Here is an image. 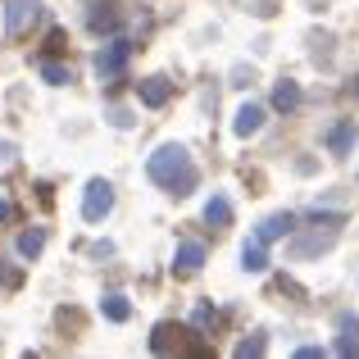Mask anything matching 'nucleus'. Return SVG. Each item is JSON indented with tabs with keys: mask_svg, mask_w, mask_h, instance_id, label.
<instances>
[{
	"mask_svg": "<svg viewBox=\"0 0 359 359\" xmlns=\"http://www.w3.org/2000/svg\"><path fill=\"white\" fill-rule=\"evenodd\" d=\"M146 177L159 182V187H168L173 196H191L196 182H201V173H196L187 146H159L155 155L146 159Z\"/></svg>",
	"mask_w": 359,
	"mask_h": 359,
	"instance_id": "nucleus-1",
	"label": "nucleus"
},
{
	"mask_svg": "<svg viewBox=\"0 0 359 359\" xmlns=\"http://www.w3.org/2000/svg\"><path fill=\"white\" fill-rule=\"evenodd\" d=\"M41 18V0H5V32L9 36H27Z\"/></svg>",
	"mask_w": 359,
	"mask_h": 359,
	"instance_id": "nucleus-2",
	"label": "nucleus"
},
{
	"mask_svg": "<svg viewBox=\"0 0 359 359\" xmlns=\"http://www.w3.org/2000/svg\"><path fill=\"white\" fill-rule=\"evenodd\" d=\"M109 210H114V187H109L105 177H91V182H87V196H82V219H87V223H100Z\"/></svg>",
	"mask_w": 359,
	"mask_h": 359,
	"instance_id": "nucleus-3",
	"label": "nucleus"
},
{
	"mask_svg": "<svg viewBox=\"0 0 359 359\" xmlns=\"http://www.w3.org/2000/svg\"><path fill=\"white\" fill-rule=\"evenodd\" d=\"M355 141H359V123H355V118H341V123H332V128H327L323 146L332 150V155H351Z\"/></svg>",
	"mask_w": 359,
	"mask_h": 359,
	"instance_id": "nucleus-4",
	"label": "nucleus"
},
{
	"mask_svg": "<svg viewBox=\"0 0 359 359\" xmlns=\"http://www.w3.org/2000/svg\"><path fill=\"white\" fill-rule=\"evenodd\" d=\"M132 60V41H109L105 50H100V60H96V69H100V78H118L123 73V64Z\"/></svg>",
	"mask_w": 359,
	"mask_h": 359,
	"instance_id": "nucleus-5",
	"label": "nucleus"
},
{
	"mask_svg": "<svg viewBox=\"0 0 359 359\" xmlns=\"http://www.w3.org/2000/svg\"><path fill=\"white\" fill-rule=\"evenodd\" d=\"M291 232H296V214H269V219H264L259 223V232H255V237H259L264 245H269V241H282V237H291Z\"/></svg>",
	"mask_w": 359,
	"mask_h": 359,
	"instance_id": "nucleus-6",
	"label": "nucleus"
},
{
	"mask_svg": "<svg viewBox=\"0 0 359 359\" xmlns=\"http://www.w3.org/2000/svg\"><path fill=\"white\" fill-rule=\"evenodd\" d=\"M182 337H187V327H177V323H155V332H150V351H155V355H168L173 346H182Z\"/></svg>",
	"mask_w": 359,
	"mask_h": 359,
	"instance_id": "nucleus-7",
	"label": "nucleus"
},
{
	"mask_svg": "<svg viewBox=\"0 0 359 359\" xmlns=\"http://www.w3.org/2000/svg\"><path fill=\"white\" fill-rule=\"evenodd\" d=\"M168 96H173V82H168V78H146V82H141V105H146V109L168 105Z\"/></svg>",
	"mask_w": 359,
	"mask_h": 359,
	"instance_id": "nucleus-8",
	"label": "nucleus"
},
{
	"mask_svg": "<svg viewBox=\"0 0 359 359\" xmlns=\"http://www.w3.org/2000/svg\"><path fill=\"white\" fill-rule=\"evenodd\" d=\"M264 128V105H241L237 109V118H232V132H237V137H255V132Z\"/></svg>",
	"mask_w": 359,
	"mask_h": 359,
	"instance_id": "nucleus-9",
	"label": "nucleus"
},
{
	"mask_svg": "<svg viewBox=\"0 0 359 359\" xmlns=\"http://www.w3.org/2000/svg\"><path fill=\"white\" fill-rule=\"evenodd\" d=\"M201 264H205V245H201V241H182V245L173 250V269H177V273H196Z\"/></svg>",
	"mask_w": 359,
	"mask_h": 359,
	"instance_id": "nucleus-10",
	"label": "nucleus"
},
{
	"mask_svg": "<svg viewBox=\"0 0 359 359\" xmlns=\"http://www.w3.org/2000/svg\"><path fill=\"white\" fill-rule=\"evenodd\" d=\"M337 355H341V359H355V355H359V318H355V314H341V337H337Z\"/></svg>",
	"mask_w": 359,
	"mask_h": 359,
	"instance_id": "nucleus-11",
	"label": "nucleus"
},
{
	"mask_svg": "<svg viewBox=\"0 0 359 359\" xmlns=\"http://www.w3.org/2000/svg\"><path fill=\"white\" fill-rule=\"evenodd\" d=\"M205 223H210V228H228V223H232V201L223 191L210 196V205H205Z\"/></svg>",
	"mask_w": 359,
	"mask_h": 359,
	"instance_id": "nucleus-12",
	"label": "nucleus"
},
{
	"mask_svg": "<svg viewBox=\"0 0 359 359\" xmlns=\"http://www.w3.org/2000/svg\"><path fill=\"white\" fill-rule=\"evenodd\" d=\"M300 105V82H278V87H273V109H278V114H291V109Z\"/></svg>",
	"mask_w": 359,
	"mask_h": 359,
	"instance_id": "nucleus-13",
	"label": "nucleus"
},
{
	"mask_svg": "<svg viewBox=\"0 0 359 359\" xmlns=\"http://www.w3.org/2000/svg\"><path fill=\"white\" fill-rule=\"evenodd\" d=\"M241 269H245V273H264V269H269V250H264L259 237L241 245Z\"/></svg>",
	"mask_w": 359,
	"mask_h": 359,
	"instance_id": "nucleus-14",
	"label": "nucleus"
},
{
	"mask_svg": "<svg viewBox=\"0 0 359 359\" xmlns=\"http://www.w3.org/2000/svg\"><path fill=\"white\" fill-rule=\"evenodd\" d=\"M100 309H105V318H109V323H128V318H132V305H128V296H118V291H114V296H105V300H100Z\"/></svg>",
	"mask_w": 359,
	"mask_h": 359,
	"instance_id": "nucleus-15",
	"label": "nucleus"
},
{
	"mask_svg": "<svg viewBox=\"0 0 359 359\" xmlns=\"http://www.w3.org/2000/svg\"><path fill=\"white\" fill-rule=\"evenodd\" d=\"M41 250H46V228H27L23 237H18V255H23V259H36Z\"/></svg>",
	"mask_w": 359,
	"mask_h": 359,
	"instance_id": "nucleus-16",
	"label": "nucleus"
},
{
	"mask_svg": "<svg viewBox=\"0 0 359 359\" xmlns=\"http://www.w3.org/2000/svg\"><path fill=\"white\" fill-rule=\"evenodd\" d=\"M327 245H332V237H323V232H318V237H296L291 241V255L305 259V255H318V250H327Z\"/></svg>",
	"mask_w": 359,
	"mask_h": 359,
	"instance_id": "nucleus-17",
	"label": "nucleus"
},
{
	"mask_svg": "<svg viewBox=\"0 0 359 359\" xmlns=\"http://www.w3.org/2000/svg\"><path fill=\"white\" fill-rule=\"evenodd\" d=\"M41 78L50 82V87H64V82H73V69H64V64H55V60H41Z\"/></svg>",
	"mask_w": 359,
	"mask_h": 359,
	"instance_id": "nucleus-18",
	"label": "nucleus"
},
{
	"mask_svg": "<svg viewBox=\"0 0 359 359\" xmlns=\"http://www.w3.org/2000/svg\"><path fill=\"white\" fill-rule=\"evenodd\" d=\"M114 23H118V14L109 5H91V27L96 32H114Z\"/></svg>",
	"mask_w": 359,
	"mask_h": 359,
	"instance_id": "nucleus-19",
	"label": "nucleus"
},
{
	"mask_svg": "<svg viewBox=\"0 0 359 359\" xmlns=\"http://www.w3.org/2000/svg\"><path fill=\"white\" fill-rule=\"evenodd\" d=\"M264 351H269V341H264V332H255L250 341L237 346V359H250V355H264Z\"/></svg>",
	"mask_w": 359,
	"mask_h": 359,
	"instance_id": "nucleus-20",
	"label": "nucleus"
},
{
	"mask_svg": "<svg viewBox=\"0 0 359 359\" xmlns=\"http://www.w3.org/2000/svg\"><path fill=\"white\" fill-rule=\"evenodd\" d=\"M191 323H196V327H210V323H214V309H210V305H201V309L191 314Z\"/></svg>",
	"mask_w": 359,
	"mask_h": 359,
	"instance_id": "nucleus-21",
	"label": "nucleus"
},
{
	"mask_svg": "<svg viewBox=\"0 0 359 359\" xmlns=\"http://www.w3.org/2000/svg\"><path fill=\"white\" fill-rule=\"evenodd\" d=\"M0 219H14V205L9 201H0Z\"/></svg>",
	"mask_w": 359,
	"mask_h": 359,
	"instance_id": "nucleus-22",
	"label": "nucleus"
}]
</instances>
